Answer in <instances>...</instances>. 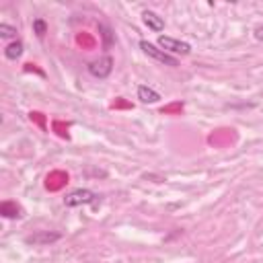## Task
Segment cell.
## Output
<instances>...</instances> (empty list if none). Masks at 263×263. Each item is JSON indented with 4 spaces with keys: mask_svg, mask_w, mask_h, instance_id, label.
<instances>
[{
    "mask_svg": "<svg viewBox=\"0 0 263 263\" xmlns=\"http://www.w3.org/2000/svg\"><path fill=\"white\" fill-rule=\"evenodd\" d=\"M99 201H101V195L90 191V189H74L64 197V205L66 208H76V205H86V203L97 205Z\"/></svg>",
    "mask_w": 263,
    "mask_h": 263,
    "instance_id": "obj_1",
    "label": "cell"
},
{
    "mask_svg": "<svg viewBox=\"0 0 263 263\" xmlns=\"http://www.w3.org/2000/svg\"><path fill=\"white\" fill-rule=\"evenodd\" d=\"M140 49H142L148 58H152V60H156V62H160V64H164V66H171V68H177V66H179V60H177L175 55L162 51L160 47H156L154 43H150V41H146V39L140 41Z\"/></svg>",
    "mask_w": 263,
    "mask_h": 263,
    "instance_id": "obj_2",
    "label": "cell"
},
{
    "mask_svg": "<svg viewBox=\"0 0 263 263\" xmlns=\"http://www.w3.org/2000/svg\"><path fill=\"white\" fill-rule=\"evenodd\" d=\"M158 47L166 53H177V55H189L191 53V45L181 41V39H175V37H168V35H160L158 37Z\"/></svg>",
    "mask_w": 263,
    "mask_h": 263,
    "instance_id": "obj_3",
    "label": "cell"
},
{
    "mask_svg": "<svg viewBox=\"0 0 263 263\" xmlns=\"http://www.w3.org/2000/svg\"><path fill=\"white\" fill-rule=\"evenodd\" d=\"M111 70H113V60L109 55H103V58H99V60L88 64V72L95 78H107L111 74Z\"/></svg>",
    "mask_w": 263,
    "mask_h": 263,
    "instance_id": "obj_4",
    "label": "cell"
},
{
    "mask_svg": "<svg viewBox=\"0 0 263 263\" xmlns=\"http://www.w3.org/2000/svg\"><path fill=\"white\" fill-rule=\"evenodd\" d=\"M60 238H62V234H60V232L39 230V232H35V234H31V236H27V238H25V242H27V245H49V242H55V240H60Z\"/></svg>",
    "mask_w": 263,
    "mask_h": 263,
    "instance_id": "obj_5",
    "label": "cell"
},
{
    "mask_svg": "<svg viewBox=\"0 0 263 263\" xmlns=\"http://www.w3.org/2000/svg\"><path fill=\"white\" fill-rule=\"evenodd\" d=\"M142 21H144V25H146L150 31H154V33H160V31L164 29V18L158 16V14L152 12V10H144V12H142Z\"/></svg>",
    "mask_w": 263,
    "mask_h": 263,
    "instance_id": "obj_6",
    "label": "cell"
},
{
    "mask_svg": "<svg viewBox=\"0 0 263 263\" xmlns=\"http://www.w3.org/2000/svg\"><path fill=\"white\" fill-rule=\"evenodd\" d=\"M138 99L142 101V103H158L160 101V95L154 90V88H150V86H146V84H140L138 86Z\"/></svg>",
    "mask_w": 263,
    "mask_h": 263,
    "instance_id": "obj_7",
    "label": "cell"
},
{
    "mask_svg": "<svg viewBox=\"0 0 263 263\" xmlns=\"http://www.w3.org/2000/svg\"><path fill=\"white\" fill-rule=\"evenodd\" d=\"M4 55L8 58V60H16V58H21L23 55V41H12V43H8L6 45V49H4Z\"/></svg>",
    "mask_w": 263,
    "mask_h": 263,
    "instance_id": "obj_8",
    "label": "cell"
},
{
    "mask_svg": "<svg viewBox=\"0 0 263 263\" xmlns=\"http://www.w3.org/2000/svg\"><path fill=\"white\" fill-rule=\"evenodd\" d=\"M0 212H2L4 218H18L21 216V208L16 203H10V201H4L0 205Z\"/></svg>",
    "mask_w": 263,
    "mask_h": 263,
    "instance_id": "obj_9",
    "label": "cell"
},
{
    "mask_svg": "<svg viewBox=\"0 0 263 263\" xmlns=\"http://www.w3.org/2000/svg\"><path fill=\"white\" fill-rule=\"evenodd\" d=\"M33 33H35L39 39H43L45 33H47V23H45L43 18H35V21H33Z\"/></svg>",
    "mask_w": 263,
    "mask_h": 263,
    "instance_id": "obj_10",
    "label": "cell"
},
{
    "mask_svg": "<svg viewBox=\"0 0 263 263\" xmlns=\"http://www.w3.org/2000/svg\"><path fill=\"white\" fill-rule=\"evenodd\" d=\"M0 37L8 39V37H16V27H10L6 23H0Z\"/></svg>",
    "mask_w": 263,
    "mask_h": 263,
    "instance_id": "obj_11",
    "label": "cell"
},
{
    "mask_svg": "<svg viewBox=\"0 0 263 263\" xmlns=\"http://www.w3.org/2000/svg\"><path fill=\"white\" fill-rule=\"evenodd\" d=\"M99 31H101V35H103V39H105V47H109V45H111V41H113L111 31H109L105 25H99Z\"/></svg>",
    "mask_w": 263,
    "mask_h": 263,
    "instance_id": "obj_12",
    "label": "cell"
},
{
    "mask_svg": "<svg viewBox=\"0 0 263 263\" xmlns=\"http://www.w3.org/2000/svg\"><path fill=\"white\" fill-rule=\"evenodd\" d=\"M255 37H257L259 41L263 39V27H257V29H255Z\"/></svg>",
    "mask_w": 263,
    "mask_h": 263,
    "instance_id": "obj_13",
    "label": "cell"
}]
</instances>
